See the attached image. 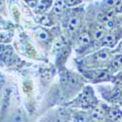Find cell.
<instances>
[{
  "label": "cell",
  "instance_id": "cell-13",
  "mask_svg": "<svg viewBox=\"0 0 122 122\" xmlns=\"http://www.w3.org/2000/svg\"><path fill=\"white\" fill-rule=\"evenodd\" d=\"M105 36V31L104 30H98V31H96L95 33V38L96 39H101V38H103Z\"/></svg>",
  "mask_w": 122,
  "mask_h": 122
},
{
  "label": "cell",
  "instance_id": "cell-3",
  "mask_svg": "<svg viewBox=\"0 0 122 122\" xmlns=\"http://www.w3.org/2000/svg\"><path fill=\"white\" fill-rule=\"evenodd\" d=\"M51 2L52 1H39L38 5L36 6V10L35 12L36 13H43L44 11H46V9L51 5Z\"/></svg>",
  "mask_w": 122,
  "mask_h": 122
},
{
  "label": "cell",
  "instance_id": "cell-18",
  "mask_svg": "<svg viewBox=\"0 0 122 122\" xmlns=\"http://www.w3.org/2000/svg\"><path fill=\"white\" fill-rule=\"evenodd\" d=\"M54 122H65V121H64L62 118H56Z\"/></svg>",
  "mask_w": 122,
  "mask_h": 122
},
{
  "label": "cell",
  "instance_id": "cell-2",
  "mask_svg": "<svg viewBox=\"0 0 122 122\" xmlns=\"http://www.w3.org/2000/svg\"><path fill=\"white\" fill-rule=\"evenodd\" d=\"M80 26V19L76 16L72 17L71 19L69 20V22H68V28L69 30H76L78 27Z\"/></svg>",
  "mask_w": 122,
  "mask_h": 122
},
{
  "label": "cell",
  "instance_id": "cell-8",
  "mask_svg": "<svg viewBox=\"0 0 122 122\" xmlns=\"http://www.w3.org/2000/svg\"><path fill=\"white\" fill-rule=\"evenodd\" d=\"M122 66V56H116V58L113 61V65H112V68L113 70H117L120 66Z\"/></svg>",
  "mask_w": 122,
  "mask_h": 122
},
{
  "label": "cell",
  "instance_id": "cell-10",
  "mask_svg": "<svg viewBox=\"0 0 122 122\" xmlns=\"http://www.w3.org/2000/svg\"><path fill=\"white\" fill-rule=\"evenodd\" d=\"M108 57V54L106 52V51H101V52H99L97 55H96V58L99 60V61H105L107 60Z\"/></svg>",
  "mask_w": 122,
  "mask_h": 122
},
{
  "label": "cell",
  "instance_id": "cell-5",
  "mask_svg": "<svg viewBox=\"0 0 122 122\" xmlns=\"http://www.w3.org/2000/svg\"><path fill=\"white\" fill-rule=\"evenodd\" d=\"M115 43V35L114 34H107L105 38H104V45L107 46H112Z\"/></svg>",
  "mask_w": 122,
  "mask_h": 122
},
{
  "label": "cell",
  "instance_id": "cell-11",
  "mask_svg": "<svg viewBox=\"0 0 122 122\" xmlns=\"http://www.w3.org/2000/svg\"><path fill=\"white\" fill-rule=\"evenodd\" d=\"M38 37H39V39L44 40V41H45V40L48 39V33L46 31H44V30H42V31H40L38 33Z\"/></svg>",
  "mask_w": 122,
  "mask_h": 122
},
{
  "label": "cell",
  "instance_id": "cell-14",
  "mask_svg": "<svg viewBox=\"0 0 122 122\" xmlns=\"http://www.w3.org/2000/svg\"><path fill=\"white\" fill-rule=\"evenodd\" d=\"M81 1H64L66 6H75L77 4H79Z\"/></svg>",
  "mask_w": 122,
  "mask_h": 122
},
{
  "label": "cell",
  "instance_id": "cell-4",
  "mask_svg": "<svg viewBox=\"0 0 122 122\" xmlns=\"http://www.w3.org/2000/svg\"><path fill=\"white\" fill-rule=\"evenodd\" d=\"M92 118L94 121L96 122H101L104 119V115H103V111L101 110V108H96L93 112H92Z\"/></svg>",
  "mask_w": 122,
  "mask_h": 122
},
{
  "label": "cell",
  "instance_id": "cell-16",
  "mask_svg": "<svg viewBox=\"0 0 122 122\" xmlns=\"http://www.w3.org/2000/svg\"><path fill=\"white\" fill-rule=\"evenodd\" d=\"M106 25H107V27L110 29V28H112V27L114 26V22L112 21V20H110V21H108V22H107Z\"/></svg>",
  "mask_w": 122,
  "mask_h": 122
},
{
  "label": "cell",
  "instance_id": "cell-21",
  "mask_svg": "<svg viewBox=\"0 0 122 122\" xmlns=\"http://www.w3.org/2000/svg\"><path fill=\"white\" fill-rule=\"evenodd\" d=\"M120 49H121V50H122V43H121V44H120Z\"/></svg>",
  "mask_w": 122,
  "mask_h": 122
},
{
  "label": "cell",
  "instance_id": "cell-17",
  "mask_svg": "<svg viewBox=\"0 0 122 122\" xmlns=\"http://www.w3.org/2000/svg\"><path fill=\"white\" fill-rule=\"evenodd\" d=\"M4 49H5V46L4 45H0V55H1V53L4 51Z\"/></svg>",
  "mask_w": 122,
  "mask_h": 122
},
{
  "label": "cell",
  "instance_id": "cell-19",
  "mask_svg": "<svg viewBox=\"0 0 122 122\" xmlns=\"http://www.w3.org/2000/svg\"><path fill=\"white\" fill-rule=\"evenodd\" d=\"M2 5H3V3H2V1H0V8L2 7Z\"/></svg>",
  "mask_w": 122,
  "mask_h": 122
},
{
  "label": "cell",
  "instance_id": "cell-9",
  "mask_svg": "<svg viewBox=\"0 0 122 122\" xmlns=\"http://www.w3.org/2000/svg\"><path fill=\"white\" fill-rule=\"evenodd\" d=\"M65 7V3L64 1H57L55 3V6H54V11L56 14H60L61 12L63 11V9Z\"/></svg>",
  "mask_w": 122,
  "mask_h": 122
},
{
  "label": "cell",
  "instance_id": "cell-7",
  "mask_svg": "<svg viewBox=\"0 0 122 122\" xmlns=\"http://www.w3.org/2000/svg\"><path fill=\"white\" fill-rule=\"evenodd\" d=\"M122 116V112L118 109H112L110 111V118L112 120H115V121H118Z\"/></svg>",
  "mask_w": 122,
  "mask_h": 122
},
{
  "label": "cell",
  "instance_id": "cell-12",
  "mask_svg": "<svg viewBox=\"0 0 122 122\" xmlns=\"http://www.w3.org/2000/svg\"><path fill=\"white\" fill-rule=\"evenodd\" d=\"M40 23L44 25H50V19L47 16H44L41 18V20H40Z\"/></svg>",
  "mask_w": 122,
  "mask_h": 122
},
{
  "label": "cell",
  "instance_id": "cell-15",
  "mask_svg": "<svg viewBox=\"0 0 122 122\" xmlns=\"http://www.w3.org/2000/svg\"><path fill=\"white\" fill-rule=\"evenodd\" d=\"M26 3L29 7H31V8H34V7L36 8V6L38 5V1H26Z\"/></svg>",
  "mask_w": 122,
  "mask_h": 122
},
{
  "label": "cell",
  "instance_id": "cell-1",
  "mask_svg": "<svg viewBox=\"0 0 122 122\" xmlns=\"http://www.w3.org/2000/svg\"><path fill=\"white\" fill-rule=\"evenodd\" d=\"M13 54V50L11 47H5L4 51L0 55V61H2L3 63H8L12 58Z\"/></svg>",
  "mask_w": 122,
  "mask_h": 122
},
{
  "label": "cell",
  "instance_id": "cell-6",
  "mask_svg": "<svg viewBox=\"0 0 122 122\" xmlns=\"http://www.w3.org/2000/svg\"><path fill=\"white\" fill-rule=\"evenodd\" d=\"M78 41L81 43V44H83V45H86L90 42V36L87 32H83V33H81L78 37Z\"/></svg>",
  "mask_w": 122,
  "mask_h": 122
},
{
  "label": "cell",
  "instance_id": "cell-20",
  "mask_svg": "<svg viewBox=\"0 0 122 122\" xmlns=\"http://www.w3.org/2000/svg\"><path fill=\"white\" fill-rule=\"evenodd\" d=\"M1 25H2V23H1V21H0V28H1Z\"/></svg>",
  "mask_w": 122,
  "mask_h": 122
}]
</instances>
